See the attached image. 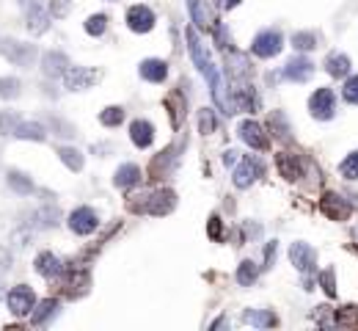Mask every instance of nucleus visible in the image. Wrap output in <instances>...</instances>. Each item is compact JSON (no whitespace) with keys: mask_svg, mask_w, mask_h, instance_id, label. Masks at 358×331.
<instances>
[{"mask_svg":"<svg viewBox=\"0 0 358 331\" xmlns=\"http://www.w3.org/2000/svg\"><path fill=\"white\" fill-rule=\"evenodd\" d=\"M188 47H190V58H193V64L199 67V72L210 81V88H213V99L215 105L226 113V116H231V113H237V108H234V102H231V97L226 94V86H223V78H220V72H218V67H215L213 56L207 53V47L202 45V39H199V33L193 31V28H188Z\"/></svg>","mask_w":358,"mask_h":331,"instance_id":"nucleus-1","label":"nucleus"},{"mask_svg":"<svg viewBox=\"0 0 358 331\" xmlns=\"http://www.w3.org/2000/svg\"><path fill=\"white\" fill-rule=\"evenodd\" d=\"M6 304H8V312H11V315L25 318V315H31V309L36 307V296H33V290H31L28 284H17V287L8 290Z\"/></svg>","mask_w":358,"mask_h":331,"instance_id":"nucleus-2","label":"nucleus"},{"mask_svg":"<svg viewBox=\"0 0 358 331\" xmlns=\"http://www.w3.org/2000/svg\"><path fill=\"white\" fill-rule=\"evenodd\" d=\"M309 111H311V116L320 119V122L334 119V113H336V94H334L331 88H317V91L311 94V99H309Z\"/></svg>","mask_w":358,"mask_h":331,"instance_id":"nucleus-3","label":"nucleus"},{"mask_svg":"<svg viewBox=\"0 0 358 331\" xmlns=\"http://www.w3.org/2000/svg\"><path fill=\"white\" fill-rule=\"evenodd\" d=\"M0 50H3V56H6L14 67H31L33 58H36V47H33V45H25V42H17V39L0 42Z\"/></svg>","mask_w":358,"mask_h":331,"instance_id":"nucleus-4","label":"nucleus"},{"mask_svg":"<svg viewBox=\"0 0 358 331\" xmlns=\"http://www.w3.org/2000/svg\"><path fill=\"white\" fill-rule=\"evenodd\" d=\"M282 47H284L282 33L270 28V31L257 33V39H254V45H251V53H254V56H259V58H273V56H279V53H282Z\"/></svg>","mask_w":358,"mask_h":331,"instance_id":"nucleus-5","label":"nucleus"},{"mask_svg":"<svg viewBox=\"0 0 358 331\" xmlns=\"http://www.w3.org/2000/svg\"><path fill=\"white\" fill-rule=\"evenodd\" d=\"M99 78H102V75H99V70L70 67V70L64 72V88H70V91H86V88H91Z\"/></svg>","mask_w":358,"mask_h":331,"instance_id":"nucleus-6","label":"nucleus"},{"mask_svg":"<svg viewBox=\"0 0 358 331\" xmlns=\"http://www.w3.org/2000/svg\"><path fill=\"white\" fill-rule=\"evenodd\" d=\"M237 111H257L259 108V97L254 94V86L248 83V78H234V97H231Z\"/></svg>","mask_w":358,"mask_h":331,"instance_id":"nucleus-7","label":"nucleus"},{"mask_svg":"<svg viewBox=\"0 0 358 331\" xmlns=\"http://www.w3.org/2000/svg\"><path fill=\"white\" fill-rule=\"evenodd\" d=\"M99 227V216L91 207H77L70 216V229L74 235H91Z\"/></svg>","mask_w":358,"mask_h":331,"instance_id":"nucleus-8","label":"nucleus"},{"mask_svg":"<svg viewBox=\"0 0 358 331\" xmlns=\"http://www.w3.org/2000/svg\"><path fill=\"white\" fill-rule=\"evenodd\" d=\"M262 171H265V166L259 158H245V161H240L237 168H234V188H248L251 182H257L259 177H262Z\"/></svg>","mask_w":358,"mask_h":331,"instance_id":"nucleus-9","label":"nucleus"},{"mask_svg":"<svg viewBox=\"0 0 358 331\" xmlns=\"http://www.w3.org/2000/svg\"><path fill=\"white\" fill-rule=\"evenodd\" d=\"M174 207H177V193L168 191V188L154 191V193H149V199H146V213H149V216H168Z\"/></svg>","mask_w":358,"mask_h":331,"instance_id":"nucleus-10","label":"nucleus"},{"mask_svg":"<svg viewBox=\"0 0 358 331\" xmlns=\"http://www.w3.org/2000/svg\"><path fill=\"white\" fill-rule=\"evenodd\" d=\"M320 210H323L331 221H345V218L350 216V204H348V199H345V196H339V193H331V191L320 199Z\"/></svg>","mask_w":358,"mask_h":331,"instance_id":"nucleus-11","label":"nucleus"},{"mask_svg":"<svg viewBox=\"0 0 358 331\" xmlns=\"http://www.w3.org/2000/svg\"><path fill=\"white\" fill-rule=\"evenodd\" d=\"M289 259L300 273H311L317 268V251L309 243H292L289 248Z\"/></svg>","mask_w":358,"mask_h":331,"instance_id":"nucleus-12","label":"nucleus"},{"mask_svg":"<svg viewBox=\"0 0 358 331\" xmlns=\"http://www.w3.org/2000/svg\"><path fill=\"white\" fill-rule=\"evenodd\" d=\"M127 25L136 33H149L154 28V11L149 6H130L127 8Z\"/></svg>","mask_w":358,"mask_h":331,"instance_id":"nucleus-13","label":"nucleus"},{"mask_svg":"<svg viewBox=\"0 0 358 331\" xmlns=\"http://www.w3.org/2000/svg\"><path fill=\"white\" fill-rule=\"evenodd\" d=\"M70 58L61 53V50H50V53H44L42 56V72L47 75V78H64V72L70 70Z\"/></svg>","mask_w":358,"mask_h":331,"instance_id":"nucleus-14","label":"nucleus"},{"mask_svg":"<svg viewBox=\"0 0 358 331\" xmlns=\"http://www.w3.org/2000/svg\"><path fill=\"white\" fill-rule=\"evenodd\" d=\"M237 136H240L251 150H268V147H270V144H268V136L262 133V127H259L257 122H251V119L237 127Z\"/></svg>","mask_w":358,"mask_h":331,"instance_id":"nucleus-15","label":"nucleus"},{"mask_svg":"<svg viewBox=\"0 0 358 331\" xmlns=\"http://www.w3.org/2000/svg\"><path fill=\"white\" fill-rule=\"evenodd\" d=\"M25 28L33 33V36H42L50 31V11H44L39 3H33L28 8V17H25Z\"/></svg>","mask_w":358,"mask_h":331,"instance_id":"nucleus-16","label":"nucleus"},{"mask_svg":"<svg viewBox=\"0 0 358 331\" xmlns=\"http://www.w3.org/2000/svg\"><path fill=\"white\" fill-rule=\"evenodd\" d=\"M33 268H36V273H39V276H44V279H56V276H61V273H64V262H61L53 251H42V254L36 257Z\"/></svg>","mask_w":358,"mask_h":331,"instance_id":"nucleus-17","label":"nucleus"},{"mask_svg":"<svg viewBox=\"0 0 358 331\" xmlns=\"http://www.w3.org/2000/svg\"><path fill=\"white\" fill-rule=\"evenodd\" d=\"M58 221H61V210L53 204H44V207L33 210V216H31L33 229H53V227H58Z\"/></svg>","mask_w":358,"mask_h":331,"instance_id":"nucleus-18","label":"nucleus"},{"mask_svg":"<svg viewBox=\"0 0 358 331\" xmlns=\"http://www.w3.org/2000/svg\"><path fill=\"white\" fill-rule=\"evenodd\" d=\"M311 75H314V64H311L309 58H292V61H286V67H284L286 81L306 83Z\"/></svg>","mask_w":358,"mask_h":331,"instance_id":"nucleus-19","label":"nucleus"},{"mask_svg":"<svg viewBox=\"0 0 358 331\" xmlns=\"http://www.w3.org/2000/svg\"><path fill=\"white\" fill-rule=\"evenodd\" d=\"M138 72H141L143 81H149V83H163L165 78H168V64H165L163 58H146V61H141Z\"/></svg>","mask_w":358,"mask_h":331,"instance_id":"nucleus-20","label":"nucleus"},{"mask_svg":"<svg viewBox=\"0 0 358 331\" xmlns=\"http://www.w3.org/2000/svg\"><path fill=\"white\" fill-rule=\"evenodd\" d=\"M243 323L257 326V329H273V326H279V318L270 309H245L243 312Z\"/></svg>","mask_w":358,"mask_h":331,"instance_id":"nucleus-21","label":"nucleus"},{"mask_svg":"<svg viewBox=\"0 0 358 331\" xmlns=\"http://www.w3.org/2000/svg\"><path fill=\"white\" fill-rule=\"evenodd\" d=\"M130 138H133V144L136 147H152V141H154V127L146 122V119H136L133 124H130Z\"/></svg>","mask_w":358,"mask_h":331,"instance_id":"nucleus-22","label":"nucleus"},{"mask_svg":"<svg viewBox=\"0 0 358 331\" xmlns=\"http://www.w3.org/2000/svg\"><path fill=\"white\" fill-rule=\"evenodd\" d=\"M6 182H8V188H11L14 193H19V196H31V193L36 191L33 179H31L25 171H17V168H11V171L6 174Z\"/></svg>","mask_w":358,"mask_h":331,"instance_id":"nucleus-23","label":"nucleus"},{"mask_svg":"<svg viewBox=\"0 0 358 331\" xmlns=\"http://www.w3.org/2000/svg\"><path fill=\"white\" fill-rule=\"evenodd\" d=\"M276 166H279V174L289 179V182H295V179H300V174H303V168H300V161L292 155V152H279V158H276Z\"/></svg>","mask_w":358,"mask_h":331,"instance_id":"nucleus-24","label":"nucleus"},{"mask_svg":"<svg viewBox=\"0 0 358 331\" xmlns=\"http://www.w3.org/2000/svg\"><path fill=\"white\" fill-rule=\"evenodd\" d=\"M141 182V168L136 163H124L116 168V174H113V185L116 188H133V185H138Z\"/></svg>","mask_w":358,"mask_h":331,"instance_id":"nucleus-25","label":"nucleus"},{"mask_svg":"<svg viewBox=\"0 0 358 331\" xmlns=\"http://www.w3.org/2000/svg\"><path fill=\"white\" fill-rule=\"evenodd\" d=\"M14 138H19V141H44L47 130L39 122H19L17 130H14Z\"/></svg>","mask_w":358,"mask_h":331,"instance_id":"nucleus-26","label":"nucleus"},{"mask_svg":"<svg viewBox=\"0 0 358 331\" xmlns=\"http://www.w3.org/2000/svg\"><path fill=\"white\" fill-rule=\"evenodd\" d=\"M325 72L331 78H348L350 75V58L345 53H331L325 58Z\"/></svg>","mask_w":358,"mask_h":331,"instance_id":"nucleus-27","label":"nucleus"},{"mask_svg":"<svg viewBox=\"0 0 358 331\" xmlns=\"http://www.w3.org/2000/svg\"><path fill=\"white\" fill-rule=\"evenodd\" d=\"M56 312H58V301H56V298H44L39 307L31 309V323H33V326H44Z\"/></svg>","mask_w":358,"mask_h":331,"instance_id":"nucleus-28","label":"nucleus"},{"mask_svg":"<svg viewBox=\"0 0 358 331\" xmlns=\"http://www.w3.org/2000/svg\"><path fill=\"white\" fill-rule=\"evenodd\" d=\"M292 47L300 50V53L317 50L320 47V33H314V31H298V33H292Z\"/></svg>","mask_w":358,"mask_h":331,"instance_id":"nucleus-29","label":"nucleus"},{"mask_svg":"<svg viewBox=\"0 0 358 331\" xmlns=\"http://www.w3.org/2000/svg\"><path fill=\"white\" fill-rule=\"evenodd\" d=\"M188 8H190V17H193V22L199 25V28H210L213 25V19H210V11H207V6H204V0H188Z\"/></svg>","mask_w":358,"mask_h":331,"instance_id":"nucleus-30","label":"nucleus"},{"mask_svg":"<svg viewBox=\"0 0 358 331\" xmlns=\"http://www.w3.org/2000/svg\"><path fill=\"white\" fill-rule=\"evenodd\" d=\"M257 276H259V268H257V262H251V259L240 262V268H237V282H240L243 287H251V284L257 282Z\"/></svg>","mask_w":358,"mask_h":331,"instance_id":"nucleus-31","label":"nucleus"},{"mask_svg":"<svg viewBox=\"0 0 358 331\" xmlns=\"http://www.w3.org/2000/svg\"><path fill=\"white\" fill-rule=\"evenodd\" d=\"M58 158H61V163L67 166L70 171H80L83 168V155L74 147H61L58 150Z\"/></svg>","mask_w":358,"mask_h":331,"instance_id":"nucleus-32","label":"nucleus"},{"mask_svg":"<svg viewBox=\"0 0 358 331\" xmlns=\"http://www.w3.org/2000/svg\"><path fill=\"white\" fill-rule=\"evenodd\" d=\"M99 122H102L105 127H119V124L124 122V108H119V105L105 108V111L99 113Z\"/></svg>","mask_w":358,"mask_h":331,"instance_id":"nucleus-33","label":"nucleus"},{"mask_svg":"<svg viewBox=\"0 0 358 331\" xmlns=\"http://www.w3.org/2000/svg\"><path fill=\"white\" fill-rule=\"evenodd\" d=\"M270 130H273L282 141L289 138V133H292V130H289V122H286V116L282 113V111H273V113H270Z\"/></svg>","mask_w":358,"mask_h":331,"instance_id":"nucleus-34","label":"nucleus"},{"mask_svg":"<svg viewBox=\"0 0 358 331\" xmlns=\"http://www.w3.org/2000/svg\"><path fill=\"white\" fill-rule=\"evenodd\" d=\"M22 91V83L17 78H0V99H17Z\"/></svg>","mask_w":358,"mask_h":331,"instance_id":"nucleus-35","label":"nucleus"},{"mask_svg":"<svg viewBox=\"0 0 358 331\" xmlns=\"http://www.w3.org/2000/svg\"><path fill=\"white\" fill-rule=\"evenodd\" d=\"M105 28H108V17H105V14H91V17L86 19V33H88V36H102Z\"/></svg>","mask_w":358,"mask_h":331,"instance_id":"nucleus-36","label":"nucleus"},{"mask_svg":"<svg viewBox=\"0 0 358 331\" xmlns=\"http://www.w3.org/2000/svg\"><path fill=\"white\" fill-rule=\"evenodd\" d=\"M19 122H22V119H19L14 111H3V113H0V133H3V136H14V130H17Z\"/></svg>","mask_w":358,"mask_h":331,"instance_id":"nucleus-37","label":"nucleus"},{"mask_svg":"<svg viewBox=\"0 0 358 331\" xmlns=\"http://www.w3.org/2000/svg\"><path fill=\"white\" fill-rule=\"evenodd\" d=\"M339 174L345 179H358V152H350L342 163H339Z\"/></svg>","mask_w":358,"mask_h":331,"instance_id":"nucleus-38","label":"nucleus"},{"mask_svg":"<svg viewBox=\"0 0 358 331\" xmlns=\"http://www.w3.org/2000/svg\"><path fill=\"white\" fill-rule=\"evenodd\" d=\"M336 323L339 326H358V307H345L336 312Z\"/></svg>","mask_w":358,"mask_h":331,"instance_id":"nucleus-39","label":"nucleus"},{"mask_svg":"<svg viewBox=\"0 0 358 331\" xmlns=\"http://www.w3.org/2000/svg\"><path fill=\"white\" fill-rule=\"evenodd\" d=\"M342 97H345V99H348L350 105H358V75L348 78L345 88H342Z\"/></svg>","mask_w":358,"mask_h":331,"instance_id":"nucleus-40","label":"nucleus"},{"mask_svg":"<svg viewBox=\"0 0 358 331\" xmlns=\"http://www.w3.org/2000/svg\"><path fill=\"white\" fill-rule=\"evenodd\" d=\"M199 130L207 136V133H213L215 130V116L210 108H204V111H199Z\"/></svg>","mask_w":358,"mask_h":331,"instance_id":"nucleus-41","label":"nucleus"},{"mask_svg":"<svg viewBox=\"0 0 358 331\" xmlns=\"http://www.w3.org/2000/svg\"><path fill=\"white\" fill-rule=\"evenodd\" d=\"M72 11V0H50V17H67Z\"/></svg>","mask_w":358,"mask_h":331,"instance_id":"nucleus-42","label":"nucleus"},{"mask_svg":"<svg viewBox=\"0 0 358 331\" xmlns=\"http://www.w3.org/2000/svg\"><path fill=\"white\" fill-rule=\"evenodd\" d=\"M320 284H323V290H325L328 298L336 296V287H334V271H323V273H320Z\"/></svg>","mask_w":358,"mask_h":331,"instance_id":"nucleus-43","label":"nucleus"},{"mask_svg":"<svg viewBox=\"0 0 358 331\" xmlns=\"http://www.w3.org/2000/svg\"><path fill=\"white\" fill-rule=\"evenodd\" d=\"M50 124L58 130V136H67V138H72V136H74V127H72V124H67V122H61V119H50Z\"/></svg>","mask_w":358,"mask_h":331,"instance_id":"nucleus-44","label":"nucleus"},{"mask_svg":"<svg viewBox=\"0 0 358 331\" xmlns=\"http://www.w3.org/2000/svg\"><path fill=\"white\" fill-rule=\"evenodd\" d=\"M207 232H210V238H213V241H220V232H223V227H220V218H218V216H213V218H210V224H207Z\"/></svg>","mask_w":358,"mask_h":331,"instance_id":"nucleus-45","label":"nucleus"},{"mask_svg":"<svg viewBox=\"0 0 358 331\" xmlns=\"http://www.w3.org/2000/svg\"><path fill=\"white\" fill-rule=\"evenodd\" d=\"M11 262H14V259H11V251L6 246H0V273H6V271L11 268Z\"/></svg>","mask_w":358,"mask_h":331,"instance_id":"nucleus-46","label":"nucleus"},{"mask_svg":"<svg viewBox=\"0 0 358 331\" xmlns=\"http://www.w3.org/2000/svg\"><path fill=\"white\" fill-rule=\"evenodd\" d=\"M11 241H14V243H17L19 248H25L28 243H31V232H28V229H22V232H14V235H11Z\"/></svg>","mask_w":358,"mask_h":331,"instance_id":"nucleus-47","label":"nucleus"},{"mask_svg":"<svg viewBox=\"0 0 358 331\" xmlns=\"http://www.w3.org/2000/svg\"><path fill=\"white\" fill-rule=\"evenodd\" d=\"M240 163V152L237 150H226L223 152V166H237Z\"/></svg>","mask_w":358,"mask_h":331,"instance_id":"nucleus-48","label":"nucleus"},{"mask_svg":"<svg viewBox=\"0 0 358 331\" xmlns=\"http://www.w3.org/2000/svg\"><path fill=\"white\" fill-rule=\"evenodd\" d=\"M276 241H270V243H268V246H265V262H268V265H265V268H270V262H273V259H276Z\"/></svg>","mask_w":358,"mask_h":331,"instance_id":"nucleus-49","label":"nucleus"},{"mask_svg":"<svg viewBox=\"0 0 358 331\" xmlns=\"http://www.w3.org/2000/svg\"><path fill=\"white\" fill-rule=\"evenodd\" d=\"M220 8H234V6H240V0H215Z\"/></svg>","mask_w":358,"mask_h":331,"instance_id":"nucleus-50","label":"nucleus"},{"mask_svg":"<svg viewBox=\"0 0 358 331\" xmlns=\"http://www.w3.org/2000/svg\"><path fill=\"white\" fill-rule=\"evenodd\" d=\"M17 3H19V6H25V8H31V6H33V0H17Z\"/></svg>","mask_w":358,"mask_h":331,"instance_id":"nucleus-51","label":"nucleus"},{"mask_svg":"<svg viewBox=\"0 0 358 331\" xmlns=\"http://www.w3.org/2000/svg\"><path fill=\"white\" fill-rule=\"evenodd\" d=\"M353 238H356V241H358V229H353Z\"/></svg>","mask_w":358,"mask_h":331,"instance_id":"nucleus-52","label":"nucleus"},{"mask_svg":"<svg viewBox=\"0 0 358 331\" xmlns=\"http://www.w3.org/2000/svg\"><path fill=\"white\" fill-rule=\"evenodd\" d=\"M0 296H3V282H0Z\"/></svg>","mask_w":358,"mask_h":331,"instance_id":"nucleus-53","label":"nucleus"}]
</instances>
